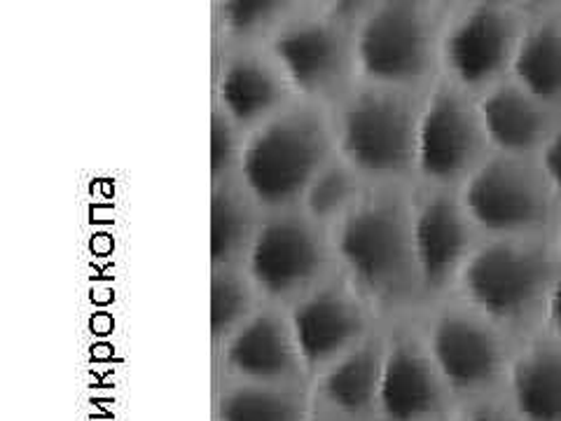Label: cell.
<instances>
[{
    "instance_id": "1",
    "label": "cell",
    "mask_w": 561,
    "mask_h": 421,
    "mask_svg": "<svg viewBox=\"0 0 561 421\" xmlns=\"http://www.w3.org/2000/svg\"><path fill=\"white\" fill-rule=\"evenodd\" d=\"M559 268L542 246L501 239L476 251L461 270V288L489 321L517 326L546 305Z\"/></svg>"
},
{
    "instance_id": "2",
    "label": "cell",
    "mask_w": 561,
    "mask_h": 421,
    "mask_svg": "<svg viewBox=\"0 0 561 421\" xmlns=\"http://www.w3.org/2000/svg\"><path fill=\"white\" fill-rule=\"evenodd\" d=\"M342 258L377 303H396L419 281L412 214L396 200L360 202L340 230Z\"/></svg>"
},
{
    "instance_id": "3",
    "label": "cell",
    "mask_w": 561,
    "mask_h": 421,
    "mask_svg": "<svg viewBox=\"0 0 561 421\" xmlns=\"http://www.w3.org/2000/svg\"><path fill=\"white\" fill-rule=\"evenodd\" d=\"M328 136L323 120L309 111L274 117L245 146L243 175L257 202L288 204L307 192L325 164Z\"/></svg>"
},
{
    "instance_id": "4",
    "label": "cell",
    "mask_w": 561,
    "mask_h": 421,
    "mask_svg": "<svg viewBox=\"0 0 561 421\" xmlns=\"http://www.w3.org/2000/svg\"><path fill=\"white\" fill-rule=\"evenodd\" d=\"M552 197L554 192L540 167L526 164L522 157L501 155L470 173L461 204L470 223L513 239L548 223Z\"/></svg>"
},
{
    "instance_id": "5",
    "label": "cell",
    "mask_w": 561,
    "mask_h": 421,
    "mask_svg": "<svg viewBox=\"0 0 561 421\" xmlns=\"http://www.w3.org/2000/svg\"><path fill=\"white\" fill-rule=\"evenodd\" d=\"M426 346L454 406L503 391L511 359L501 338L478 316L463 311L443 314L435 319Z\"/></svg>"
},
{
    "instance_id": "6",
    "label": "cell",
    "mask_w": 561,
    "mask_h": 421,
    "mask_svg": "<svg viewBox=\"0 0 561 421\" xmlns=\"http://www.w3.org/2000/svg\"><path fill=\"white\" fill-rule=\"evenodd\" d=\"M419 113L393 92H365L342 117V146L348 162L365 173L396 175L416 164Z\"/></svg>"
},
{
    "instance_id": "7",
    "label": "cell",
    "mask_w": 561,
    "mask_h": 421,
    "mask_svg": "<svg viewBox=\"0 0 561 421\" xmlns=\"http://www.w3.org/2000/svg\"><path fill=\"white\" fill-rule=\"evenodd\" d=\"M433 20L424 3L375 5L363 16L358 59L379 84H410L426 76L433 59Z\"/></svg>"
},
{
    "instance_id": "8",
    "label": "cell",
    "mask_w": 561,
    "mask_h": 421,
    "mask_svg": "<svg viewBox=\"0 0 561 421\" xmlns=\"http://www.w3.org/2000/svg\"><path fill=\"white\" fill-rule=\"evenodd\" d=\"M524 24L511 5H468L447 26L443 57L451 78L461 87L494 84L513 68Z\"/></svg>"
},
{
    "instance_id": "9",
    "label": "cell",
    "mask_w": 561,
    "mask_h": 421,
    "mask_svg": "<svg viewBox=\"0 0 561 421\" xmlns=\"http://www.w3.org/2000/svg\"><path fill=\"white\" fill-rule=\"evenodd\" d=\"M484 140L480 109L454 87H440L419 113L416 167L433 181L459 179L476 171Z\"/></svg>"
},
{
    "instance_id": "10",
    "label": "cell",
    "mask_w": 561,
    "mask_h": 421,
    "mask_svg": "<svg viewBox=\"0 0 561 421\" xmlns=\"http://www.w3.org/2000/svg\"><path fill=\"white\" fill-rule=\"evenodd\" d=\"M451 394L426 344L396 338L383 346L377 412L383 421H445Z\"/></svg>"
},
{
    "instance_id": "11",
    "label": "cell",
    "mask_w": 561,
    "mask_h": 421,
    "mask_svg": "<svg viewBox=\"0 0 561 421\" xmlns=\"http://www.w3.org/2000/svg\"><path fill=\"white\" fill-rule=\"evenodd\" d=\"M321 268V239L311 225L297 218L272 220L251 243V274L257 288L272 297L302 291Z\"/></svg>"
},
{
    "instance_id": "12",
    "label": "cell",
    "mask_w": 561,
    "mask_h": 421,
    "mask_svg": "<svg viewBox=\"0 0 561 421\" xmlns=\"http://www.w3.org/2000/svg\"><path fill=\"white\" fill-rule=\"evenodd\" d=\"M412 241L421 284L428 291L445 288L472 255L463 204L449 195H428L412 210Z\"/></svg>"
},
{
    "instance_id": "13",
    "label": "cell",
    "mask_w": 561,
    "mask_h": 421,
    "mask_svg": "<svg viewBox=\"0 0 561 421\" xmlns=\"http://www.w3.org/2000/svg\"><path fill=\"white\" fill-rule=\"evenodd\" d=\"M274 55L290 84L307 94H328L346 73L348 47L335 22L305 20L276 35Z\"/></svg>"
},
{
    "instance_id": "14",
    "label": "cell",
    "mask_w": 561,
    "mask_h": 421,
    "mask_svg": "<svg viewBox=\"0 0 561 421\" xmlns=\"http://www.w3.org/2000/svg\"><path fill=\"white\" fill-rule=\"evenodd\" d=\"M290 328L300 361L309 367H321L337 363L358 346L363 314L346 293L325 288L295 307Z\"/></svg>"
},
{
    "instance_id": "15",
    "label": "cell",
    "mask_w": 561,
    "mask_h": 421,
    "mask_svg": "<svg viewBox=\"0 0 561 421\" xmlns=\"http://www.w3.org/2000/svg\"><path fill=\"white\" fill-rule=\"evenodd\" d=\"M225 361L243 384L280 386L297 373L300 351L290 326L274 314H260L227 340Z\"/></svg>"
},
{
    "instance_id": "16",
    "label": "cell",
    "mask_w": 561,
    "mask_h": 421,
    "mask_svg": "<svg viewBox=\"0 0 561 421\" xmlns=\"http://www.w3.org/2000/svg\"><path fill=\"white\" fill-rule=\"evenodd\" d=\"M501 394L519 421H561V342L548 338L519 349Z\"/></svg>"
},
{
    "instance_id": "17",
    "label": "cell",
    "mask_w": 561,
    "mask_h": 421,
    "mask_svg": "<svg viewBox=\"0 0 561 421\" xmlns=\"http://www.w3.org/2000/svg\"><path fill=\"white\" fill-rule=\"evenodd\" d=\"M548 111V105L526 94L515 82L491 87L480 103L486 140L511 157H524L542 148L554 127Z\"/></svg>"
},
{
    "instance_id": "18",
    "label": "cell",
    "mask_w": 561,
    "mask_h": 421,
    "mask_svg": "<svg viewBox=\"0 0 561 421\" xmlns=\"http://www.w3.org/2000/svg\"><path fill=\"white\" fill-rule=\"evenodd\" d=\"M513 73L515 84L548 109L561 101V14L524 26Z\"/></svg>"
},
{
    "instance_id": "19",
    "label": "cell",
    "mask_w": 561,
    "mask_h": 421,
    "mask_svg": "<svg viewBox=\"0 0 561 421\" xmlns=\"http://www.w3.org/2000/svg\"><path fill=\"white\" fill-rule=\"evenodd\" d=\"M383 349L358 344L330 365L323 377V396L340 414L363 419L377 410Z\"/></svg>"
},
{
    "instance_id": "20",
    "label": "cell",
    "mask_w": 561,
    "mask_h": 421,
    "mask_svg": "<svg viewBox=\"0 0 561 421\" xmlns=\"http://www.w3.org/2000/svg\"><path fill=\"white\" fill-rule=\"evenodd\" d=\"M218 94L222 113L230 115L232 122H255L270 115L284 99V82L262 59L237 57L225 64L218 80Z\"/></svg>"
},
{
    "instance_id": "21",
    "label": "cell",
    "mask_w": 561,
    "mask_h": 421,
    "mask_svg": "<svg viewBox=\"0 0 561 421\" xmlns=\"http://www.w3.org/2000/svg\"><path fill=\"white\" fill-rule=\"evenodd\" d=\"M305 406L284 386L239 384L218 400V421H302Z\"/></svg>"
},
{
    "instance_id": "22",
    "label": "cell",
    "mask_w": 561,
    "mask_h": 421,
    "mask_svg": "<svg viewBox=\"0 0 561 421\" xmlns=\"http://www.w3.org/2000/svg\"><path fill=\"white\" fill-rule=\"evenodd\" d=\"M251 239V210L232 187L214 192L210 202V255L218 265L234 262Z\"/></svg>"
},
{
    "instance_id": "23",
    "label": "cell",
    "mask_w": 561,
    "mask_h": 421,
    "mask_svg": "<svg viewBox=\"0 0 561 421\" xmlns=\"http://www.w3.org/2000/svg\"><path fill=\"white\" fill-rule=\"evenodd\" d=\"M305 197L309 214L316 220H330L337 216L346 218L356 208V181L344 167H323L309 183Z\"/></svg>"
},
{
    "instance_id": "24",
    "label": "cell",
    "mask_w": 561,
    "mask_h": 421,
    "mask_svg": "<svg viewBox=\"0 0 561 421\" xmlns=\"http://www.w3.org/2000/svg\"><path fill=\"white\" fill-rule=\"evenodd\" d=\"M251 297L234 274H216L210 284V330L216 340H230L234 332L249 321Z\"/></svg>"
},
{
    "instance_id": "25",
    "label": "cell",
    "mask_w": 561,
    "mask_h": 421,
    "mask_svg": "<svg viewBox=\"0 0 561 421\" xmlns=\"http://www.w3.org/2000/svg\"><path fill=\"white\" fill-rule=\"evenodd\" d=\"M286 8V3H272V0H227L218 5V20L230 35L251 38V35L274 26Z\"/></svg>"
},
{
    "instance_id": "26",
    "label": "cell",
    "mask_w": 561,
    "mask_h": 421,
    "mask_svg": "<svg viewBox=\"0 0 561 421\" xmlns=\"http://www.w3.org/2000/svg\"><path fill=\"white\" fill-rule=\"evenodd\" d=\"M239 155V140L234 122L227 113H216L210 120V169L214 175L230 169Z\"/></svg>"
},
{
    "instance_id": "27",
    "label": "cell",
    "mask_w": 561,
    "mask_h": 421,
    "mask_svg": "<svg viewBox=\"0 0 561 421\" xmlns=\"http://www.w3.org/2000/svg\"><path fill=\"white\" fill-rule=\"evenodd\" d=\"M447 421H519V419L505 402L503 394H496L486 398L456 402Z\"/></svg>"
},
{
    "instance_id": "28",
    "label": "cell",
    "mask_w": 561,
    "mask_h": 421,
    "mask_svg": "<svg viewBox=\"0 0 561 421\" xmlns=\"http://www.w3.org/2000/svg\"><path fill=\"white\" fill-rule=\"evenodd\" d=\"M538 167L554 195H561V125H554L546 144H542Z\"/></svg>"
},
{
    "instance_id": "29",
    "label": "cell",
    "mask_w": 561,
    "mask_h": 421,
    "mask_svg": "<svg viewBox=\"0 0 561 421\" xmlns=\"http://www.w3.org/2000/svg\"><path fill=\"white\" fill-rule=\"evenodd\" d=\"M542 311L548 316V323L552 328V340L561 342V268L552 281V286L548 291L546 297V305H542Z\"/></svg>"
},
{
    "instance_id": "30",
    "label": "cell",
    "mask_w": 561,
    "mask_h": 421,
    "mask_svg": "<svg viewBox=\"0 0 561 421\" xmlns=\"http://www.w3.org/2000/svg\"><path fill=\"white\" fill-rule=\"evenodd\" d=\"M445 421H447V419H445Z\"/></svg>"
}]
</instances>
